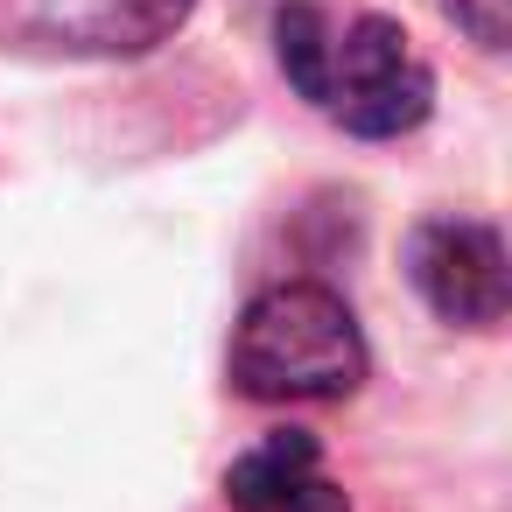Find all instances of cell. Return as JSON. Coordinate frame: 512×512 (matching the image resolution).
<instances>
[{
  "label": "cell",
  "mask_w": 512,
  "mask_h": 512,
  "mask_svg": "<svg viewBox=\"0 0 512 512\" xmlns=\"http://www.w3.org/2000/svg\"><path fill=\"white\" fill-rule=\"evenodd\" d=\"M274 57H281V78L358 141L414 134L435 106V71L386 15L330 22L316 0H288L274 15Z\"/></svg>",
  "instance_id": "6da1fadb"
},
{
  "label": "cell",
  "mask_w": 512,
  "mask_h": 512,
  "mask_svg": "<svg viewBox=\"0 0 512 512\" xmlns=\"http://www.w3.org/2000/svg\"><path fill=\"white\" fill-rule=\"evenodd\" d=\"M232 386L246 400L288 407V400H344L365 386V330L351 302L323 281H274L246 302L232 323Z\"/></svg>",
  "instance_id": "7a4b0ae2"
},
{
  "label": "cell",
  "mask_w": 512,
  "mask_h": 512,
  "mask_svg": "<svg viewBox=\"0 0 512 512\" xmlns=\"http://www.w3.org/2000/svg\"><path fill=\"white\" fill-rule=\"evenodd\" d=\"M197 0H0V43L43 57H148Z\"/></svg>",
  "instance_id": "3957f363"
},
{
  "label": "cell",
  "mask_w": 512,
  "mask_h": 512,
  "mask_svg": "<svg viewBox=\"0 0 512 512\" xmlns=\"http://www.w3.org/2000/svg\"><path fill=\"white\" fill-rule=\"evenodd\" d=\"M407 281L414 295L463 330H491L505 323L512 302V274H505V239L484 218H428L407 239Z\"/></svg>",
  "instance_id": "277c9868"
},
{
  "label": "cell",
  "mask_w": 512,
  "mask_h": 512,
  "mask_svg": "<svg viewBox=\"0 0 512 512\" xmlns=\"http://www.w3.org/2000/svg\"><path fill=\"white\" fill-rule=\"evenodd\" d=\"M225 505L232 512H351L344 484L323 470V449L309 428H274L260 435L232 470H225Z\"/></svg>",
  "instance_id": "5b68a950"
},
{
  "label": "cell",
  "mask_w": 512,
  "mask_h": 512,
  "mask_svg": "<svg viewBox=\"0 0 512 512\" xmlns=\"http://www.w3.org/2000/svg\"><path fill=\"white\" fill-rule=\"evenodd\" d=\"M449 15H456V29H463L477 50H505V36H512L505 0H449Z\"/></svg>",
  "instance_id": "8992f818"
}]
</instances>
